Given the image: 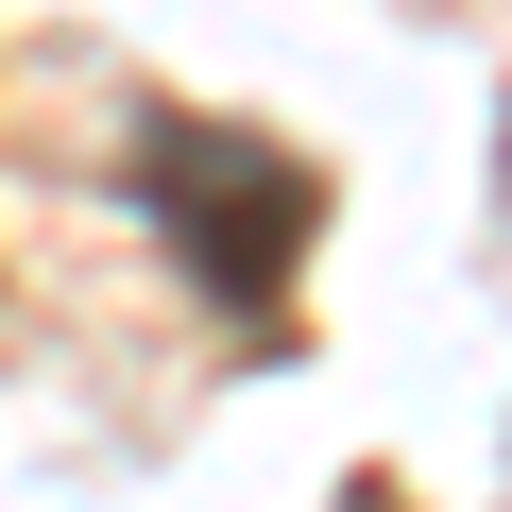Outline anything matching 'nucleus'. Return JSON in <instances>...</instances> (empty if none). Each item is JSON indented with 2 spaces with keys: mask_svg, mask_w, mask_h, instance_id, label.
I'll list each match as a JSON object with an SVG mask.
<instances>
[{
  "mask_svg": "<svg viewBox=\"0 0 512 512\" xmlns=\"http://www.w3.org/2000/svg\"><path fill=\"white\" fill-rule=\"evenodd\" d=\"M137 188L171 222V256L222 291V308H274L308 274V222H325V171L274 154V137H222V120H154L137 137Z\"/></svg>",
  "mask_w": 512,
  "mask_h": 512,
  "instance_id": "obj_1",
  "label": "nucleus"
}]
</instances>
